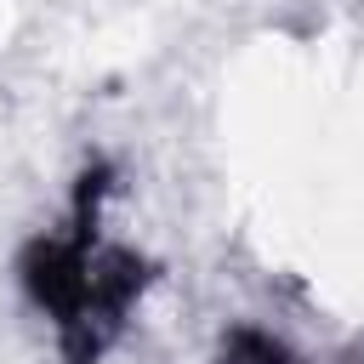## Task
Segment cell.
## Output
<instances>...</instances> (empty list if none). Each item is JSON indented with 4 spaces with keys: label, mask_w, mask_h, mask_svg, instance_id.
<instances>
[{
    "label": "cell",
    "mask_w": 364,
    "mask_h": 364,
    "mask_svg": "<svg viewBox=\"0 0 364 364\" xmlns=\"http://www.w3.org/2000/svg\"><path fill=\"white\" fill-rule=\"evenodd\" d=\"M102 193H108V165H91L74 188L68 228L28 239V250L17 262L28 301L51 318L68 364H97L119 341L131 307L142 301V290L154 279L136 250L102 239V228H97Z\"/></svg>",
    "instance_id": "obj_1"
},
{
    "label": "cell",
    "mask_w": 364,
    "mask_h": 364,
    "mask_svg": "<svg viewBox=\"0 0 364 364\" xmlns=\"http://www.w3.org/2000/svg\"><path fill=\"white\" fill-rule=\"evenodd\" d=\"M216 364H307V358H296L279 336L239 324V330H228V341H222V358H216Z\"/></svg>",
    "instance_id": "obj_2"
}]
</instances>
